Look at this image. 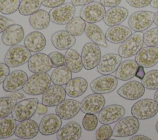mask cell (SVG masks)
<instances>
[{
	"mask_svg": "<svg viewBox=\"0 0 158 140\" xmlns=\"http://www.w3.org/2000/svg\"><path fill=\"white\" fill-rule=\"evenodd\" d=\"M51 82V76L48 73H35L28 78L22 89L29 95H41L49 87Z\"/></svg>",
	"mask_w": 158,
	"mask_h": 140,
	"instance_id": "1",
	"label": "cell"
},
{
	"mask_svg": "<svg viewBox=\"0 0 158 140\" xmlns=\"http://www.w3.org/2000/svg\"><path fill=\"white\" fill-rule=\"evenodd\" d=\"M158 112V104L154 99L145 98L136 102L131 107V115L138 120L154 117Z\"/></svg>",
	"mask_w": 158,
	"mask_h": 140,
	"instance_id": "2",
	"label": "cell"
},
{
	"mask_svg": "<svg viewBox=\"0 0 158 140\" xmlns=\"http://www.w3.org/2000/svg\"><path fill=\"white\" fill-rule=\"evenodd\" d=\"M31 56V52L25 46L14 45L7 50L4 62L9 67H17L28 62Z\"/></svg>",
	"mask_w": 158,
	"mask_h": 140,
	"instance_id": "3",
	"label": "cell"
},
{
	"mask_svg": "<svg viewBox=\"0 0 158 140\" xmlns=\"http://www.w3.org/2000/svg\"><path fill=\"white\" fill-rule=\"evenodd\" d=\"M155 13L148 10H140L133 13L128 20L129 27L136 32H142L148 29L153 23Z\"/></svg>",
	"mask_w": 158,
	"mask_h": 140,
	"instance_id": "4",
	"label": "cell"
},
{
	"mask_svg": "<svg viewBox=\"0 0 158 140\" xmlns=\"http://www.w3.org/2000/svg\"><path fill=\"white\" fill-rule=\"evenodd\" d=\"M143 33L136 32L123 41L118 47V53L122 58H129L136 55L144 44Z\"/></svg>",
	"mask_w": 158,
	"mask_h": 140,
	"instance_id": "5",
	"label": "cell"
},
{
	"mask_svg": "<svg viewBox=\"0 0 158 140\" xmlns=\"http://www.w3.org/2000/svg\"><path fill=\"white\" fill-rule=\"evenodd\" d=\"M38 103L37 98L26 99L17 102L12 112V117L18 121L30 119L36 112Z\"/></svg>",
	"mask_w": 158,
	"mask_h": 140,
	"instance_id": "6",
	"label": "cell"
},
{
	"mask_svg": "<svg viewBox=\"0 0 158 140\" xmlns=\"http://www.w3.org/2000/svg\"><path fill=\"white\" fill-rule=\"evenodd\" d=\"M139 128V121L138 118L127 116L118 120L113 129V136L118 138H125L133 136Z\"/></svg>",
	"mask_w": 158,
	"mask_h": 140,
	"instance_id": "7",
	"label": "cell"
},
{
	"mask_svg": "<svg viewBox=\"0 0 158 140\" xmlns=\"http://www.w3.org/2000/svg\"><path fill=\"white\" fill-rule=\"evenodd\" d=\"M81 57L85 69H93L97 67L101 58V51L99 45L93 42L86 43L82 48Z\"/></svg>",
	"mask_w": 158,
	"mask_h": 140,
	"instance_id": "8",
	"label": "cell"
},
{
	"mask_svg": "<svg viewBox=\"0 0 158 140\" xmlns=\"http://www.w3.org/2000/svg\"><path fill=\"white\" fill-rule=\"evenodd\" d=\"M75 10V6L72 2L64 3L50 10V20L55 24L66 25L73 19Z\"/></svg>",
	"mask_w": 158,
	"mask_h": 140,
	"instance_id": "9",
	"label": "cell"
},
{
	"mask_svg": "<svg viewBox=\"0 0 158 140\" xmlns=\"http://www.w3.org/2000/svg\"><path fill=\"white\" fill-rule=\"evenodd\" d=\"M105 12V7L100 2L93 1L83 6L80 17L87 23H96L103 19Z\"/></svg>",
	"mask_w": 158,
	"mask_h": 140,
	"instance_id": "10",
	"label": "cell"
},
{
	"mask_svg": "<svg viewBox=\"0 0 158 140\" xmlns=\"http://www.w3.org/2000/svg\"><path fill=\"white\" fill-rule=\"evenodd\" d=\"M125 114V108L118 104H110L104 107L98 113V120L102 124H112L121 118Z\"/></svg>",
	"mask_w": 158,
	"mask_h": 140,
	"instance_id": "11",
	"label": "cell"
},
{
	"mask_svg": "<svg viewBox=\"0 0 158 140\" xmlns=\"http://www.w3.org/2000/svg\"><path fill=\"white\" fill-rule=\"evenodd\" d=\"M117 78L110 75H102L93 80L90 83L91 89L95 93L107 94L117 86Z\"/></svg>",
	"mask_w": 158,
	"mask_h": 140,
	"instance_id": "12",
	"label": "cell"
},
{
	"mask_svg": "<svg viewBox=\"0 0 158 140\" xmlns=\"http://www.w3.org/2000/svg\"><path fill=\"white\" fill-rule=\"evenodd\" d=\"M145 91L143 84L138 81L132 80L123 84L117 91V93L122 98L134 101L141 97Z\"/></svg>",
	"mask_w": 158,
	"mask_h": 140,
	"instance_id": "13",
	"label": "cell"
},
{
	"mask_svg": "<svg viewBox=\"0 0 158 140\" xmlns=\"http://www.w3.org/2000/svg\"><path fill=\"white\" fill-rule=\"evenodd\" d=\"M27 63L29 70L34 73H47L52 68L50 57L44 53L37 52L31 56Z\"/></svg>",
	"mask_w": 158,
	"mask_h": 140,
	"instance_id": "14",
	"label": "cell"
},
{
	"mask_svg": "<svg viewBox=\"0 0 158 140\" xmlns=\"http://www.w3.org/2000/svg\"><path fill=\"white\" fill-rule=\"evenodd\" d=\"M65 89L58 84L50 85L43 94L41 102L47 107H54L65 99Z\"/></svg>",
	"mask_w": 158,
	"mask_h": 140,
	"instance_id": "15",
	"label": "cell"
},
{
	"mask_svg": "<svg viewBox=\"0 0 158 140\" xmlns=\"http://www.w3.org/2000/svg\"><path fill=\"white\" fill-rule=\"evenodd\" d=\"M122 60V57L118 54H106L101 57L97 65V71L101 75H110L117 70Z\"/></svg>",
	"mask_w": 158,
	"mask_h": 140,
	"instance_id": "16",
	"label": "cell"
},
{
	"mask_svg": "<svg viewBox=\"0 0 158 140\" xmlns=\"http://www.w3.org/2000/svg\"><path fill=\"white\" fill-rule=\"evenodd\" d=\"M28 79L27 74L22 70H14L10 73L2 84L6 92H15L22 89Z\"/></svg>",
	"mask_w": 158,
	"mask_h": 140,
	"instance_id": "17",
	"label": "cell"
},
{
	"mask_svg": "<svg viewBox=\"0 0 158 140\" xmlns=\"http://www.w3.org/2000/svg\"><path fill=\"white\" fill-rule=\"evenodd\" d=\"M105 104V98L101 94H91L82 100L81 110L85 113L96 114L102 110Z\"/></svg>",
	"mask_w": 158,
	"mask_h": 140,
	"instance_id": "18",
	"label": "cell"
},
{
	"mask_svg": "<svg viewBox=\"0 0 158 140\" xmlns=\"http://www.w3.org/2000/svg\"><path fill=\"white\" fill-rule=\"evenodd\" d=\"M135 61L144 68H149L158 63V47L146 46L136 54Z\"/></svg>",
	"mask_w": 158,
	"mask_h": 140,
	"instance_id": "19",
	"label": "cell"
},
{
	"mask_svg": "<svg viewBox=\"0 0 158 140\" xmlns=\"http://www.w3.org/2000/svg\"><path fill=\"white\" fill-rule=\"evenodd\" d=\"M81 110V103L76 100L64 99L56 105V113L63 120H69L75 117Z\"/></svg>",
	"mask_w": 158,
	"mask_h": 140,
	"instance_id": "20",
	"label": "cell"
},
{
	"mask_svg": "<svg viewBox=\"0 0 158 140\" xmlns=\"http://www.w3.org/2000/svg\"><path fill=\"white\" fill-rule=\"evenodd\" d=\"M62 126V118L56 113L47 114L43 117L40 125L39 131L44 136L56 133Z\"/></svg>",
	"mask_w": 158,
	"mask_h": 140,
	"instance_id": "21",
	"label": "cell"
},
{
	"mask_svg": "<svg viewBox=\"0 0 158 140\" xmlns=\"http://www.w3.org/2000/svg\"><path fill=\"white\" fill-rule=\"evenodd\" d=\"M24 35L25 33L22 26L13 23L2 32L1 39L4 44L12 46L20 43L23 39Z\"/></svg>",
	"mask_w": 158,
	"mask_h": 140,
	"instance_id": "22",
	"label": "cell"
},
{
	"mask_svg": "<svg viewBox=\"0 0 158 140\" xmlns=\"http://www.w3.org/2000/svg\"><path fill=\"white\" fill-rule=\"evenodd\" d=\"M128 15V10L126 8L118 6L112 7L106 11L103 21L106 25L112 27L122 23Z\"/></svg>",
	"mask_w": 158,
	"mask_h": 140,
	"instance_id": "23",
	"label": "cell"
},
{
	"mask_svg": "<svg viewBox=\"0 0 158 140\" xmlns=\"http://www.w3.org/2000/svg\"><path fill=\"white\" fill-rule=\"evenodd\" d=\"M131 35V30L127 27L122 25L110 27L105 33L106 40L113 44L122 43Z\"/></svg>",
	"mask_w": 158,
	"mask_h": 140,
	"instance_id": "24",
	"label": "cell"
},
{
	"mask_svg": "<svg viewBox=\"0 0 158 140\" xmlns=\"http://www.w3.org/2000/svg\"><path fill=\"white\" fill-rule=\"evenodd\" d=\"M39 125L30 119L21 121L16 126L14 134L19 138L28 139L35 137L39 133Z\"/></svg>",
	"mask_w": 158,
	"mask_h": 140,
	"instance_id": "25",
	"label": "cell"
},
{
	"mask_svg": "<svg viewBox=\"0 0 158 140\" xmlns=\"http://www.w3.org/2000/svg\"><path fill=\"white\" fill-rule=\"evenodd\" d=\"M51 42L57 49L65 50L75 45L76 39L74 36L66 30H59L52 35Z\"/></svg>",
	"mask_w": 158,
	"mask_h": 140,
	"instance_id": "26",
	"label": "cell"
},
{
	"mask_svg": "<svg viewBox=\"0 0 158 140\" xmlns=\"http://www.w3.org/2000/svg\"><path fill=\"white\" fill-rule=\"evenodd\" d=\"M81 132L80 125L71 121L59 129L56 133V138L58 140H78L81 137Z\"/></svg>",
	"mask_w": 158,
	"mask_h": 140,
	"instance_id": "27",
	"label": "cell"
},
{
	"mask_svg": "<svg viewBox=\"0 0 158 140\" xmlns=\"http://www.w3.org/2000/svg\"><path fill=\"white\" fill-rule=\"evenodd\" d=\"M24 45L30 52H40L45 47L46 39L43 33L34 31L28 34L25 37Z\"/></svg>",
	"mask_w": 158,
	"mask_h": 140,
	"instance_id": "28",
	"label": "cell"
},
{
	"mask_svg": "<svg viewBox=\"0 0 158 140\" xmlns=\"http://www.w3.org/2000/svg\"><path fill=\"white\" fill-rule=\"evenodd\" d=\"M88 88L87 81L82 77L71 78L66 84L65 89L67 96L78 97L83 94Z\"/></svg>",
	"mask_w": 158,
	"mask_h": 140,
	"instance_id": "29",
	"label": "cell"
},
{
	"mask_svg": "<svg viewBox=\"0 0 158 140\" xmlns=\"http://www.w3.org/2000/svg\"><path fill=\"white\" fill-rule=\"evenodd\" d=\"M139 65L135 60H127L120 63L117 70L115 76L122 81L129 80L135 76L136 70Z\"/></svg>",
	"mask_w": 158,
	"mask_h": 140,
	"instance_id": "30",
	"label": "cell"
},
{
	"mask_svg": "<svg viewBox=\"0 0 158 140\" xmlns=\"http://www.w3.org/2000/svg\"><path fill=\"white\" fill-rule=\"evenodd\" d=\"M85 33L86 36L92 42L104 47H107L105 34L101 28L94 23H86Z\"/></svg>",
	"mask_w": 158,
	"mask_h": 140,
	"instance_id": "31",
	"label": "cell"
},
{
	"mask_svg": "<svg viewBox=\"0 0 158 140\" xmlns=\"http://www.w3.org/2000/svg\"><path fill=\"white\" fill-rule=\"evenodd\" d=\"M64 64L73 73L80 72L83 67L80 54L75 49L70 48L65 53Z\"/></svg>",
	"mask_w": 158,
	"mask_h": 140,
	"instance_id": "32",
	"label": "cell"
},
{
	"mask_svg": "<svg viewBox=\"0 0 158 140\" xmlns=\"http://www.w3.org/2000/svg\"><path fill=\"white\" fill-rule=\"evenodd\" d=\"M29 23L31 27L36 30L46 28L51 21L49 12L44 9H38L29 17Z\"/></svg>",
	"mask_w": 158,
	"mask_h": 140,
	"instance_id": "33",
	"label": "cell"
},
{
	"mask_svg": "<svg viewBox=\"0 0 158 140\" xmlns=\"http://www.w3.org/2000/svg\"><path fill=\"white\" fill-rule=\"evenodd\" d=\"M72 77V72L64 65L55 68L51 75L52 82L54 84L61 86L66 84Z\"/></svg>",
	"mask_w": 158,
	"mask_h": 140,
	"instance_id": "34",
	"label": "cell"
},
{
	"mask_svg": "<svg viewBox=\"0 0 158 140\" xmlns=\"http://www.w3.org/2000/svg\"><path fill=\"white\" fill-rule=\"evenodd\" d=\"M16 126V120L12 117L0 118V139L11 137L15 133Z\"/></svg>",
	"mask_w": 158,
	"mask_h": 140,
	"instance_id": "35",
	"label": "cell"
},
{
	"mask_svg": "<svg viewBox=\"0 0 158 140\" xmlns=\"http://www.w3.org/2000/svg\"><path fill=\"white\" fill-rule=\"evenodd\" d=\"M86 22L81 17H75L66 24L65 30L74 36L81 35L85 30Z\"/></svg>",
	"mask_w": 158,
	"mask_h": 140,
	"instance_id": "36",
	"label": "cell"
},
{
	"mask_svg": "<svg viewBox=\"0 0 158 140\" xmlns=\"http://www.w3.org/2000/svg\"><path fill=\"white\" fill-rule=\"evenodd\" d=\"M43 0H22L19 12L22 15H30L37 11L42 4Z\"/></svg>",
	"mask_w": 158,
	"mask_h": 140,
	"instance_id": "37",
	"label": "cell"
},
{
	"mask_svg": "<svg viewBox=\"0 0 158 140\" xmlns=\"http://www.w3.org/2000/svg\"><path fill=\"white\" fill-rule=\"evenodd\" d=\"M17 104V100L9 96L0 97V118L8 117Z\"/></svg>",
	"mask_w": 158,
	"mask_h": 140,
	"instance_id": "38",
	"label": "cell"
},
{
	"mask_svg": "<svg viewBox=\"0 0 158 140\" xmlns=\"http://www.w3.org/2000/svg\"><path fill=\"white\" fill-rule=\"evenodd\" d=\"M141 83L146 89L155 90L158 89V70H152L146 73L141 80Z\"/></svg>",
	"mask_w": 158,
	"mask_h": 140,
	"instance_id": "39",
	"label": "cell"
},
{
	"mask_svg": "<svg viewBox=\"0 0 158 140\" xmlns=\"http://www.w3.org/2000/svg\"><path fill=\"white\" fill-rule=\"evenodd\" d=\"M20 0H0V12L5 15H10L19 10Z\"/></svg>",
	"mask_w": 158,
	"mask_h": 140,
	"instance_id": "40",
	"label": "cell"
},
{
	"mask_svg": "<svg viewBox=\"0 0 158 140\" xmlns=\"http://www.w3.org/2000/svg\"><path fill=\"white\" fill-rule=\"evenodd\" d=\"M143 40L146 46L158 45V27L147 30L143 34Z\"/></svg>",
	"mask_w": 158,
	"mask_h": 140,
	"instance_id": "41",
	"label": "cell"
},
{
	"mask_svg": "<svg viewBox=\"0 0 158 140\" xmlns=\"http://www.w3.org/2000/svg\"><path fill=\"white\" fill-rule=\"evenodd\" d=\"M98 123V118L95 114L85 113L82 120V125L86 131L94 130Z\"/></svg>",
	"mask_w": 158,
	"mask_h": 140,
	"instance_id": "42",
	"label": "cell"
},
{
	"mask_svg": "<svg viewBox=\"0 0 158 140\" xmlns=\"http://www.w3.org/2000/svg\"><path fill=\"white\" fill-rule=\"evenodd\" d=\"M113 135V130L109 125L103 124L96 131L95 137L98 140H107Z\"/></svg>",
	"mask_w": 158,
	"mask_h": 140,
	"instance_id": "43",
	"label": "cell"
},
{
	"mask_svg": "<svg viewBox=\"0 0 158 140\" xmlns=\"http://www.w3.org/2000/svg\"><path fill=\"white\" fill-rule=\"evenodd\" d=\"M48 56L51 60L52 67L56 68L64 64V56L62 53L54 51L50 52Z\"/></svg>",
	"mask_w": 158,
	"mask_h": 140,
	"instance_id": "44",
	"label": "cell"
},
{
	"mask_svg": "<svg viewBox=\"0 0 158 140\" xmlns=\"http://www.w3.org/2000/svg\"><path fill=\"white\" fill-rule=\"evenodd\" d=\"M131 7L135 8H143L149 6L152 0H125Z\"/></svg>",
	"mask_w": 158,
	"mask_h": 140,
	"instance_id": "45",
	"label": "cell"
},
{
	"mask_svg": "<svg viewBox=\"0 0 158 140\" xmlns=\"http://www.w3.org/2000/svg\"><path fill=\"white\" fill-rule=\"evenodd\" d=\"M9 73V67L5 63L0 62V84L4 81Z\"/></svg>",
	"mask_w": 158,
	"mask_h": 140,
	"instance_id": "46",
	"label": "cell"
},
{
	"mask_svg": "<svg viewBox=\"0 0 158 140\" xmlns=\"http://www.w3.org/2000/svg\"><path fill=\"white\" fill-rule=\"evenodd\" d=\"M65 0H43L42 5L48 8H54L64 3Z\"/></svg>",
	"mask_w": 158,
	"mask_h": 140,
	"instance_id": "47",
	"label": "cell"
},
{
	"mask_svg": "<svg viewBox=\"0 0 158 140\" xmlns=\"http://www.w3.org/2000/svg\"><path fill=\"white\" fill-rule=\"evenodd\" d=\"M14 22L2 15H0V33H2L9 26L13 24Z\"/></svg>",
	"mask_w": 158,
	"mask_h": 140,
	"instance_id": "48",
	"label": "cell"
},
{
	"mask_svg": "<svg viewBox=\"0 0 158 140\" xmlns=\"http://www.w3.org/2000/svg\"><path fill=\"white\" fill-rule=\"evenodd\" d=\"M122 0H100V2L104 6L107 7H112L117 6Z\"/></svg>",
	"mask_w": 158,
	"mask_h": 140,
	"instance_id": "49",
	"label": "cell"
},
{
	"mask_svg": "<svg viewBox=\"0 0 158 140\" xmlns=\"http://www.w3.org/2000/svg\"><path fill=\"white\" fill-rule=\"evenodd\" d=\"M6 96H9L12 97L13 99H15V100H19V99H23L25 96L23 95V94H22L20 92H18V91H15V92H7V93H6Z\"/></svg>",
	"mask_w": 158,
	"mask_h": 140,
	"instance_id": "50",
	"label": "cell"
},
{
	"mask_svg": "<svg viewBox=\"0 0 158 140\" xmlns=\"http://www.w3.org/2000/svg\"><path fill=\"white\" fill-rule=\"evenodd\" d=\"M48 112V107L46 105L41 103H38L36 112L39 115L45 114Z\"/></svg>",
	"mask_w": 158,
	"mask_h": 140,
	"instance_id": "51",
	"label": "cell"
},
{
	"mask_svg": "<svg viewBox=\"0 0 158 140\" xmlns=\"http://www.w3.org/2000/svg\"><path fill=\"white\" fill-rule=\"evenodd\" d=\"M93 1H94V0H71L72 3L75 6H85L88 3H90Z\"/></svg>",
	"mask_w": 158,
	"mask_h": 140,
	"instance_id": "52",
	"label": "cell"
},
{
	"mask_svg": "<svg viewBox=\"0 0 158 140\" xmlns=\"http://www.w3.org/2000/svg\"><path fill=\"white\" fill-rule=\"evenodd\" d=\"M145 74H146V73H145L144 67L141 66V65H139L138 68H137V70H136L135 76L137 77L139 79L142 80L144 78Z\"/></svg>",
	"mask_w": 158,
	"mask_h": 140,
	"instance_id": "53",
	"label": "cell"
},
{
	"mask_svg": "<svg viewBox=\"0 0 158 140\" xmlns=\"http://www.w3.org/2000/svg\"><path fill=\"white\" fill-rule=\"evenodd\" d=\"M130 139V140H151V138L144 135L137 134V135H134Z\"/></svg>",
	"mask_w": 158,
	"mask_h": 140,
	"instance_id": "54",
	"label": "cell"
},
{
	"mask_svg": "<svg viewBox=\"0 0 158 140\" xmlns=\"http://www.w3.org/2000/svg\"><path fill=\"white\" fill-rule=\"evenodd\" d=\"M150 5L152 7L158 9V0H152Z\"/></svg>",
	"mask_w": 158,
	"mask_h": 140,
	"instance_id": "55",
	"label": "cell"
},
{
	"mask_svg": "<svg viewBox=\"0 0 158 140\" xmlns=\"http://www.w3.org/2000/svg\"><path fill=\"white\" fill-rule=\"evenodd\" d=\"M154 23L158 27V10L155 13V17L154 20Z\"/></svg>",
	"mask_w": 158,
	"mask_h": 140,
	"instance_id": "56",
	"label": "cell"
},
{
	"mask_svg": "<svg viewBox=\"0 0 158 140\" xmlns=\"http://www.w3.org/2000/svg\"><path fill=\"white\" fill-rule=\"evenodd\" d=\"M154 99L158 104V89H156V91L155 92V93L154 94Z\"/></svg>",
	"mask_w": 158,
	"mask_h": 140,
	"instance_id": "57",
	"label": "cell"
},
{
	"mask_svg": "<svg viewBox=\"0 0 158 140\" xmlns=\"http://www.w3.org/2000/svg\"><path fill=\"white\" fill-rule=\"evenodd\" d=\"M156 131L158 133V120H157V123L156 124Z\"/></svg>",
	"mask_w": 158,
	"mask_h": 140,
	"instance_id": "58",
	"label": "cell"
}]
</instances>
